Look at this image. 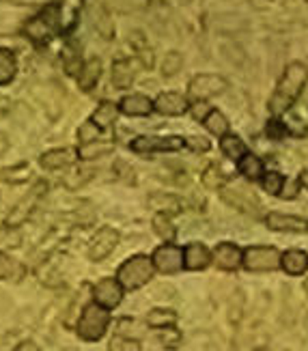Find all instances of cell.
Wrapping results in <instances>:
<instances>
[{
    "label": "cell",
    "mask_w": 308,
    "mask_h": 351,
    "mask_svg": "<svg viewBox=\"0 0 308 351\" xmlns=\"http://www.w3.org/2000/svg\"><path fill=\"white\" fill-rule=\"evenodd\" d=\"M308 82V69L304 63L300 60H294V63H289L283 78L276 84L274 93L270 97V104H268V110L272 117H283L291 106L298 101V97L302 95V90Z\"/></svg>",
    "instance_id": "1"
},
{
    "label": "cell",
    "mask_w": 308,
    "mask_h": 351,
    "mask_svg": "<svg viewBox=\"0 0 308 351\" xmlns=\"http://www.w3.org/2000/svg\"><path fill=\"white\" fill-rule=\"evenodd\" d=\"M60 5L58 3H50V5H45L35 18H30L24 26V35L37 43V45H43V43H48L52 41L60 30H63V18H60Z\"/></svg>",
    "instance_id": "2"
},
{
    "label": "cell",
    "mask_w": 308,
    "mask_h": 351,
    "mask_svg": "<svg viewBox=\"0 0 308 351\" xmlns=\"http://www.w3.org/2000/svg\"><path fill=\"white\" fill-rule=\"evenodd\" d=\"M108 326H110V313H108V308L99 306L97 302H93V304H86L82 315L78 317L75 332H78V337L82 341L95 343L106 334Z\"/></svg>",
    "instance_id": "3"
},
{
    "label": "cell",
    "mask_w": 308,
    "mask_h": 351,
    "mask_svg": "<svg viewBox=\"0 0 308 351\" xmlns=\"http://www.w3.org/2000/svg\"><path fill=\"white\" fill-rule=\"evenodd\" d=\"M153 271H156V265H153V258L145 256V254H136L132 258H128L117 271V280L123 285V289L128 291H136V289L145 287L151 278Z\"/></svg>",
    "instance_id": "4"
},
{
    "label": "cell",
    "mask_w": 308,
    "mask_h": 351,
    "mask_svg": "<svg viewBox=\"0 0 308 351\" xmlns=\"http://www.w3.org/2000/svg\"><path fill=\"white\" fill-rule=\"evenodd\" d=\"M45 192H48V181H37L35 186L28 190V194L22 198V201L9 211V216H7L5 224H7L9 228H18V226H22L30 216H33V211L37 209V205H39V201L43 198Z\"/></svg>",
    "instance_id": "5"
},
{
    "label": "cell",
    "mask_w": 308,
    "mask_h": 351,
    "mask_svg": "<svg viewBox=\"0 0 308 351\" xmlns=\"http://www.w3.org/2000/svg\"><path fill=\"white\" fill-rule=\"evenodd\" d=\"M228 88V82L218 73H198L190 80L188 99L190 101H207L215 95H222Z\"/></svg>",
    "instance_id": "6"
},
{
    "label": "cell",
    "mask_w": 308,
    "mask_h": 351,
    "mask_svg": "<svg viewBox=\"0 0 308 351\" xmlns=\"http://www.w3.org/2000/svg\"><path fill=\"white\" fill-rule=\"evenodd\" d=\"M136 154H175L186 147L181 136H138L130 143Z\"/></svg>",
    "instance_id": "7"
},
{
    "label": "cell",
    "mask_w": 308,
    "mask_h": 351,
    "mask_svg": "<svg viewBox=\"0 0 308 351\" xmlns=\"http://www.w3.org/2000/svg\"><path fill=\"white\" fill-rule=\"evenodd\" d=\"M283 263V254L272 246H250L244 252V267L250 271H272Z\"/></svg>",
    "instance_id": "8"
},
{
    "label": "cell",
    "mask_w": 308,
    "mask_h": 351,
    "mask_svg": "<svg viewBox=\"0 0 308 351\" xmlns=\"http://www.w3.org/2000/svg\"><path fill=\"white\" fill-rule=\"evenodd\" d=\"M84 11H86V18L91 22V26L95 28V33L102 39H106V41L115 39V33H117L115 20H112L110 11H108L99 0H84Z\"/></svg>",
    "instance_id": "9"
},
{
    "label": "cell",
    "mask_w": 308,
    "mask_h": 351,
    "mask_svg": "<svg viewBox=\"0 0 308 351\" xmlns=\"http://www.w3.org/2000/svg\"><path fill=\"white\" fill-rule=\"evenodd\" d=\"M117 243H119V233L115 231V228L112 226H102L99 231L93 235V239H91L86 256L93 263H99L117 248Z\"/></svg>",
    "instance_id": "10"
},
{
    "label": "cell",
    "mask_w": 308,
    "mask_h": 351,
    "mask_svg": "<svg viewBox=\"0 0 308 351\" xmlns=\"http://www.w3.org/2000/svg\"><path fill=\"white\" fill-rule=\"evenodd\" d=\"M151 258H153L156 269L162 274H177L179 269L186 267L183 265V250L171 241H166L164 246L156 248V252H153Z\"/></svg>",
    "instance_id": "11"
},
{
    "label": "cell",
    "mask_w": 308,
    "mask_h": 351,
    "mask_svg": "<svg viewBox=\"0 0 308 351\" xmlns=\"http://www.w3.org/2000/svg\"><path fill=\"white\" fill-rule=\"evenodd\" d=\"M123 291H126V289H123V285L117 278H104L93 287V298H95V302L99 304V306L112 311L121 304Z\"/></svg>",
    "instance_id": "12"
},
{
    "label": "cell",
    "mask_w": 308,
    "mask_h": 351,
    "mask_svg": "<svg viewBox=\"0 0 308 351\" xmlns=\"http://www.w3.org/2000/svg\"><path fill=\"white\" fill-rule=\"evenodd\" d=\"M188 108H190V99L177 93V90H168V93H162L156 99V110L164 117H179L183 112H188Z\"/></svg>",
    "instance_id": "13"
},
{
    "label": "cell",
    "mask_w": 308,
    "mask_h": 351,
    "mask_svg": "<svg viewBox=\"0 0 308 351\" xmlns=\"http://www.w3.org/2000/svg\"><path fill=\"white\" fill-rule=\"evenodd\" d=\"M213 263L218 265V269L233 271L244 263V252L235 246V243L224 241L213 250Z\"/></svg>",
    "instance_id": "14"
},
{
    "label": "cell",
    "mask_w": 308,
    "mask_h": 351,
    "mask_svg": "<svg viewBox=\"0 0 308 351\" xmlns=\"http://www.w3.org/2000/svg\"><path fill=\"white\" fill-rule=\"evenodd\" d=\"M119 110L128 117H149L153 110H156V101H151L143 93H132L121 99Z\"/></svg>",
    "instance_id": "15"
},
{
    "label": "cell",
    "mask_w": 308,
    "mask_h": 351,
    "mask_svg": "<svg viewBox=\"0 0 308 351\" xmlns=\"http://www.w3.org/2000/svg\"><path fill=\"white\" fill-rule=\"evenodd\" d=\"M213 261V254L207 250L205 243H188L186 250H183V265L190 271H198V269H205L209 263Z\"/></svg>",
    "instance_id": "16"
},
{
    "label": "cell",
    "mask_w": 308,
    "mask_h": 351,
    "mask_svg": "<svg viewBox=\"0 0 308 351\" xmlns=\"http://www.w3.org/2000/svg\"><path fill=\"white\" fill-rule=\"evenodd\" d=\"M78 154H73L71 149L60 147V149H50L39 158V164L48 171H60V169H71V164L75 162Z\"/></svg>",
    "instance_id": "17"
},
{
    "label": "cell",
    "mask_w": 308,
    "mask_h": 351,
    "mask_svg": "<svg viewBox=\"0 0 308 351\" xmlns=\"http://www.w3.org/2000/svg\"><path fill=\"white\" fill-rule=\"evenodd\" d=\"M265 224L272 231H287V233H306L308 231V220L298 216H285V213H270L265 218Z\"/></svg>",
    "instance_id": "18"
},
{
    "label": "cell",
    "mask_w": 308,
    "mask_h": 351,
    "mask_svg": "<svg viewBox=\"0 0 308 351\" xmlns=\"http://www.w3.org/2000/svg\"><path fill=\"white\" fill-rule=\"evenodd\" d=\"M222 198L228 205L237 207L239 211H246V213H257L259 211L257 196L241 190V188H222Z\"/></svg>",
    "instance_id": "19"
},
{
    "label": "cell",
    "mask_w": 308,
    "mask_h": 351,
    "mask_svg": "<svg viewBox=\"0 0 308 351\" xmlns=\"http://www.w3.org/2000/svg\"><path fill=\"white\" fill-rule=\"evenodd\" d=\"M136 80V67L130 58H119L112 63V86L130 88Z\"/></svg>",
    "instance_id": "20"
},
{
    "label": "cell",
    "mask_w": 308,
    "mask_h": 351,
    "mask_svg": "<svg viewBox=\"0 0 308 351\" xmlns=\"http://www.w3.org/2000/svg\"><path fill=\"white\" fill-rule=\"evenodd\" d=\"M99 75H102V60L97 56L88 58L86 63L82 65L80 73H78V86L80 90H84V93H88V90H93L99 82Z\"/></svg>",
    "instance_id": "21"
},
{
    "label": "cell",
    "mask_w": 308,
    "mask_h": 351,
    "mask_svg": "<svg viewBox=\"0 0 308 351\" xmlns=\"http://www.w3.org/2000/svg\"><path fill=\"white\" fill-rule=\"evenodd\" d=\"M281 267L289 274V276H302L308 269V254L304 250H287L283 254Z\"/></svg>",
    "instance_id": "22"
},
{
    "label": "cell",
    "mask_w": 308,
    "mask_h": 351,
    "mask_svg": "<svg viewBox=\"0 0 308 351\" xmlns=\"http://www.w3.org/2000/svg\"><path fill=\"white\" fill-rule=\"evenodd\" d=\"M82 48L78 43L73 41H67L65 48H63V67H65V73L67 75H75L78 78V73L82 69Z\"/></svg>",
    "instance_id": "23"
},
{
    "label": "cell",
    "mask_w": 308,
    "mask_h": 351,
    "mask_svg": "<svg viewBox=\"0 0 308 351\" xmlns=\"http://www.w3.org/2000/svg\"><path fill=\"white\" fill-rule=\"evenodd\" d=\"M119 106L112 104V101H102L97 106V110L91 114V121H93L95 125H99L102 130H108V128H112L115 125V121L119 117Z\"/></svg>",
    "instance_id": "24"
},
{
    "label": "cell",
    "mask_w": 308,
    "mask_h": 351,
    "mask_svg": "<svg viewBox=\"0 0 308 351\" xmlns=\"http://www.w3.org/2000/svg\"><path fill=\"white\" fill-rule=\"evenodd\" d=\"M18 73V58L9 48H0V86L9 84Z\"/></svg>",
    "instance_id": "25"
},
{
    "label": "cell",
    "mask_w": 308,
    "mask_h": 351,
    "mask_svg": "<svg viewBox=\"0 0 308 351\" xmlns=\"http://www.w3.org/2000/svg\"><path fill=\"white\" fill-rule=\"evenodd\" d=\"M177 324V313L171 308H153L147 315V326L153 330H164Z\"/></svg>",
    "instance_id": "26"
},
{
    "label": "cell",
    "mask_w": 308,
    "mask_h": 351,
    "mask_svg": "<svg viewBox=\"0 0 308 351\" xmlns=\"http://www.w3.org/2000/svg\"><path fill=\"white\" fill-rule=\"evenodd\" d=\"M220 149H222V154L228 158V160H241L248 151H246V145L241 143L239 136L235 134H224L222 136V141H220Z\"/></svg>",
    "instance_id": "27"
},
{
    "label": "cell",
    "mask_w": 308,
    "mask_h": 351,
    "mask_svg": "<svg viewBox=\"0 0 308 351\" xmlns=\"http://www.w3.org/2000/svg\"><path fill=\"white\" fill-rule=\"evenodd\" d=\"M151 207H156L158 211L173 216V213H179L181 211L183 203H181V198H177L173 194H153L151 196Z\"/></svg>",
    "instance_id": "28"
},
{
    "label": "cell",
    "mask_w": 308,
    "mask_h": 351,
    "mask_svg": "<svg viewBox=\"0 0 308 351\" xmlns=\"http://www.w3.org/2000/svg\"><path fill=\"white\" fill-rule=\"evenodd\" d=\"M239 173L250 179V181H257V179H263V164H261V160L252 154H246L241 160H239Z\"/></svg>",
    "instance_id": "29"
},
{
    "label": "cell",
    "mask_w": 308,
    "mask_h": 351,
    "mask_svg": "<svg viewBox=\"0 0 308 351\" xmlns=\"http://www.w3.org/2000/svg\"><path fill=\"white\" fill-rule=\"evenodd\" d=\"M153 231L164 241H173L177 235V228L171 222V218H168V213H162V211H158L156 216H153Z\"/></svg>",
    "instance_id": "30"
},
{
    "label": "cell",
    "mask_w": 308,
    "mask_h": 351,
    "mask_svg": "<svg viewBox=\"0 0 308 351\" xmlns=\"http://www.w3.org/2000/svg\"><path fill=\"white\" fill-rule=\"evenodd\" d=\"M24 274V265H20L9 254L0 252V280H18Z\"/></svg>",
    "instance_id": "31"
},
{
    "label": "cell",
    "mask_w": 308,
    "mask_h": 351,
    "mask_svg": "<svg viewBox=\"0 0 308 351\" xmlns=\"http://www.w3.org/2000/svg\"><path fill=\"white\" fill-rule=\"evenodd\" d=\"M130 43L134 45V50H136L138 58H141L143 67L151 69L153 67V50L147 45L145 37L141 33H134V35H130Z\"/></svg>",
    "instance_id": "32"
},
{
    "label": "cell",
    "mask_w": 308,
    "mask_h": 351,
    "mask_svg": "<svg viewBox=\"0 0 308 351\" xmlns=\"http://www.w3.org/2000/svg\"><path fill=\"white\" fill-rule=\"evenodd\" d=\"M203 125L207 128V132H211V134H215V136H220V138H222L224 134H228V119H226L220 110H211V112L205 117Z\"/></svg>",
    "instance_id": "33"
},
{
    "label": "cell",
    "mask_w": 308,
    "mask_h": 351,
    "mask_svg": "<svg viewBox=\"0 0 308 351\" xmlns=\"http://www.w3.org/2000/svg\"><path fill=\"white\" fill-rule=\"evenodd\" d=\"M0 177H3V181H7V183L18 186V183H26L30 179V169H28V164H18V166H11V169L3 171Z\"/></svg>",
    "instance_id": "34"
},
{
    "label": "cell",
    "mask_w": 308,
    "mask_h": 351,
    "mask_svg": "<svg viewBox=\"0 0 308 351\" xmlns=\"http://www.w3.org/2000/svg\"><path fill=\"white\" fill-rule=\"evenodd\" d=\"M93 177V171H88V169H84V166H75V169H71L67 175H65V186L67 188H80V186H84V183Z\"/></svg>",
    "instance_id": "35"
},
{
    "label": "cell",
    "mask_w": 308,
    "mask_h": 351,
    "mask_svg": "<svg viewBox=\"0 0 308 351\" xmlns=\"http://www.w3.org/2000/svg\"><path fill=\"white\" fill-rule=\"evenodd\" d=\"M183 67V56L179 52H168L162 60V73L164 78H173Z\"/></svg>",
    "instance_id": "36"
},
{
    "label": "cell",
    "mask_w": 308,
    "mask_h": 351,
    "mask_svg": "<svg viewBox=\"0 0 308 351\" xmlns=\"http://www.w3.org/2000/svg\"><path fill=\"white\" fill-rule=\"evenodd\" d=\"M110 149L112 145H97L95 143H88V145H82L80 151H78V158L80 160H93V158H99V156H106V154H110Z\"/></svg>",
    "instance_id": "37"
},
{
    "label": "cell",
    "mask_w": 308,
    "mask_h": 351,
    "mask_svg": "<svg viewBox=\"0 0 308 351\" xmlns=\"http://www.w3.org/2000/svg\"><path fill=\"white\" fill-rule=\"evenodd\" d=\"M261 183H263V190L272 196H281L283 188H285V177L279 175V173H265L263 179H261Z\"/></svg>",
    "instance_id": "38"
},
{
    "label": "cell",
    "mask_w": 308,
    "mask_h": 351,
    "mask_svg": "<svg viewBox=\"0 0 308 351\" xmlns=\"http://www.w3.org/2000/svg\"><path fill=\"white\" fill-rule=\"evenodd\" d=\"M99 134H102V128H99V125H95L93 121L88 119L86 123H84V125H80V130H78V141H80V145L95 143Z\"/></svg>",
    "instance_id": "39"
},
{
    "label": "cell",
    "mask_w": 308,
    "mask_h": 351,
    "mask_svg": "<svg viewBox=\"0 0 308 351\" xmlns=\"http://www.w3.org/2000/svg\"><path fill=\"white\" fill-rule=\"evenodd\" d=\"M201 179H203V183L209 190H215V188L222 186V173H220V169L215 164L207 166V169L203 171V175H201Z\"/></svg>",
    "instance_id": "40"
},
{
    "label": "cell",
    "mask_w": 308,
    "mask_h": 351,
    "mask_svg": "<svg viewBox=\"0 0 308 351\" xmlns=\"http://www.w3.org/2000/svg\"><path fill=\"white\" fill-rule=\"evenodd\" d=\"M160 341H162V345L168 347V349H177V347L181 345V332H179L175 326L164 328L162 334H160Z\"/></svg>",
    "instance_id": "41"
},
{
    "label": "cell",
    "mask_w": 308,
    "mask_h": 351,
    "mask_svg": "<svg viewBox=\"0 0 308 351\" xmlns=\"http://www.w3.org/2000/svg\"><path fill=\"white\" fill-rule=\"evenodd\" d=\"M287 132H289L287 123H283V121H279L276 117H274V119L270 121V123H268V136H270V138H274V141L285 138Z\"/></svg>",
    "instance_id": "42"
},
{
    "label": "cell",
    "mask_w": 308,
    "mask_h": 351,
    "mask_svg": "<svg viewBox=\"0 0 308 351\" xmlns=\"http://www.w3.org/2000/svg\"><path fill=\"white\" fill-rule=\"evenodd\" d=\"M112 349L115 351H141V343L126 339V337H121V334H119L117 341H112Z\"/></svg>",
    "instance_id": "43"
},
{
    "label": "cell",
    "mask_w": 308,
    "mask_h": 351,
    "mask_svg": "<svg viewBox=\"0 0 308 351\" xmlns=\"http://www.w3.org/2000/svg\"><path fill=\"white\" fill-rule=\"evenodd\" d=\"M186 145L192 149V151H196V154H205V151H209V141L207 138H201V136H192V138H188L186 141Z\"/></svg>",
    "instance_id": "44"
},
{
    "label": "cell",
    "mask_w": 308,
    "mask_h": 351,
    "mask_svg": "<svg viewBox=\"0 0 308 351\" xmlns=\"http://www.w3.org/2000/svg\"><path fill=\"white\" fill-rule=\"evenodd\" d=\"M211 110L205 106V101H194V106H192V117L196 119V121H205V117L209 114Z\"/></svg>",
    "instance_id": "45"
},
{
    "label": "cell",
    "mask_w": 308,
    "mask_h": 351,
    "mask_svg": "<svg viewBox=\"0 0 308 351\" xmlns=\"http://www.w3.org/2000/svg\"><path fill=\"white\" fill-rule=\"evenodd\" d=\"M300 188H302V183L289 181V186H287V181H285V188H283L281 196H283V198H296V196H298V192H300Z\"/></svg>",
    "instance_id": "46"
},
{
    "label": "cell",
    "mask_w": 308,
    "mask_h": 351,
    "mask_svg": "<svg viewBox=\"0 0 308 351\" xmlns=\"http://www.w3.org/2000/svg\"><path fill=\"white\" fill-rule=\"evenodd\" d=\"M13 351H39V345L33 343V341H24V343H20L18 347H15Z\"/></svg>",
    "instance_id": "47"
},
{
    "label": "cell",
    "mask_w": 308,
    "mask_h": 351,
    "mask_svg": "<svg viewBox=\"0 0 308 351\" xmlns=\"http://www.w3.org/2000/svg\"><path fill=\"white\" fill-rule=\"evenodd\" d=\"M300 183L304 188H308V169H304L302 173H300Z\"/></svg>",
    "instance_id": "48"
}]
</instances>
